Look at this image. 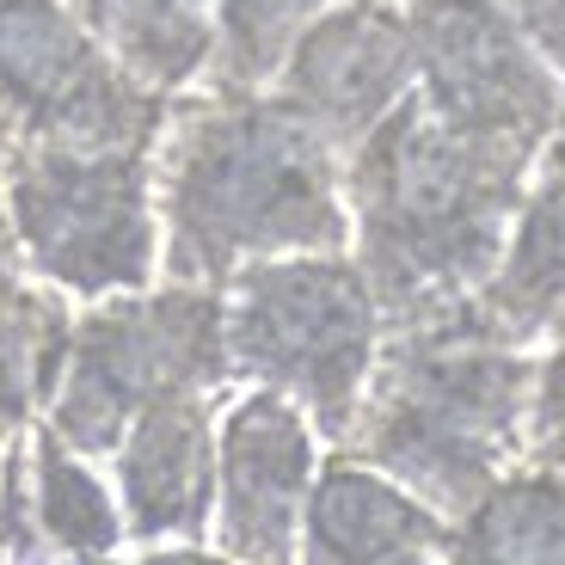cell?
<instances>
[{"instance_id": "6da1fadb", "label": "cell", "mask_w": 565, "mask_h": 565, "mask_svg": "<svg viewBox=\"0 0 565 565\" xmlns=\"http://www.w3.org/2000/svg\"><path fill=\"white\" fill-rule=\"evenodd\" d=\"M160 270L179 282L227 277L253 258L344 253V148L282 93H172L154 136Z\"/></svg>"}, {"instance_id": "7a4b0ae2", "label": "cell", "mask_w": 565, "mask_h": 565, "mask_svg": "<svg viewBox=\"0 0 565 565\" xmlns=\"http://www.w3.org/2000/svg\"><path fill=\"white\" fill-rule=\"evenodd\" d=\"M535 167V141L467 136L418 99V86L363 141H351V258L375 282L382 320L473 296Z\"/></svg>"}, {"instance_id": "3957f363", "label": "cell", "mask_w": 565, "mask_h": 565, "mask_svg": "<svg viewBox=\"0 0 565 565\" xmlns=\"http://www.w3.org/2000/svg\"><path fill=\"white\" fill-rule=\"evenodd\" d=\"M535 356V344L486 320L480 296L399 313L382 326V356L344 449L387 467L455 523L504 467L523 461Z\"/></svg>"}, {"instance_id": "277c9868", "label": "cell", "mask_w": 565, "mask_h": 565, "mask_svg": "<svg viewBox=\"0 0 565 565\" xmlns=\"http://www.w3.org/2000/svg\"><path fill=\"white\" fill-rule=\"evenodd\" d=\"M382 301L344 253L253 258L222 282L227 375L296 399L326 443H344L382 356Z\"/></svg>"}, {"instance_id": "5b68a950", "label": "cell", "mask_w": 565, "mask_h": 565, "mask_svg": "<svg viewBox=\"0 0 565 565\" xmlns=\"http://www.w3.org/2000/svg\"><path fill=\"white\" fill-rule=\"evenodd\" d=\"M227 382L222 289L179 277L167 289H117L86 320H74L43 424L81 455H111L129 418L148 406L179 394L215 399Z\"/></svg>"}, {"instance_id": "8992f818", "label": "cell", "mask_w": 565, "mask_h": 565, "mask_svg": "<svg viewBox=\"0 0 565 565\" xmlns=\"http://www.w3.org/2000/svg\"><path fill=\"white\" fill-rule=\"evenodd\" d=\"M0 198L19 258L68 296L148 289L160 270L148 148H7Z\"/></svg>"}, {"instance_id": "52a82bcc", "label": "cell", "mask_w": 565, "mask_h": 565, "mask_svg": "<svg viewBox=\"0 0 565 565\" xmlns=\"http://www.w3.org/2000/svg\"><path fill=\"white\" fill-rule=\"evenodd\" d=\"M167 105V93L117 68L68 0H0V154L148 148Z\"/></svg>"}, {"instance_id": "ba28073f", "label": "cell", "mask_w": 565, "mask_h": 565, "mask_svg": "<svg viewBox=\"0 0 565 565\" xmlns=\"http://www.w3.org/2000/svg\"><path fill=\"white\" fill-rule=\"evenodd\" d=\"M406 25L418 50V99L443 124L547 148L565 86L498 0H406Z\"/></svg>"}, {"instance_id": "9c48e42d", "label": "cell", "mask_w": 565, "mask_h": 565, "mask_svg": "<svg viewBox=\"0 0 565 565\" xmlns=\"http://www.w3.org/2000/svg\"><path fill=\"white\" fill-rule=\"evenodd\" d=\"M320 473V424L277 387H246L215 418L210 547L227 559H289Z\"/></svg>"}, {"instance_id": "30bf717a", "label": "cell", "mask_w": 565, "mask_h": 565, "mask_svg": "<svg viewBox=\"0 0 565 565\" xmlns=\"http://www.w3.org/2000/svg\"><path fill=\"white\" fill-rule=\"evenodd\" d=\"M412 86H418V50H412L406 0H339L296 38L270 93H282L339 148H351Z\"/></svg>"}, {"instance_id": "8fae6325", "label": "cell", "mask_w": 565, "mask_h": 565, "mask_svg": "<svg viewBox=\"0 0 565 565\" xmlns=\"http://www.w3.org/2000/svg\"><path fill=\"white\" fill-rule=\"evenodd\" d=\"M124 535L203 547L215 516V412L210 394H179L129 418L111 449Z\"/></svg>"}, {"instance_id": "7c38bea8", "label": "cell", "mask_w": 565, "mask_h": 565, "mask_svg": "<svg viewBox=\"0 0 565 565\" xmlns=\"http://www.w3.org/2000/svg\"><path fill=\"white\" fill-rule=\"evenodd\" d=\"M117 541H124V504L50 424L0 455V559H38V553L105 559L117 553Z\"/></svg>"}, {"instance_id": "4fadbf2b", "label": "cell", "mask_w": 565, "mask_h": 565, "mask_svg": "<svg viewBox=\"0 0 565 565\" xmlns=\"http://www.w3.org/2000/svg\"><path fill=\"white\" fill-rule=\"evenodd\" d=\"M449 535H455V523L437 504H424L387 467L344 449L313 473L296 553L301 559H326V565L449 559Z\"/></svg>"}, {"instance_id": "5bb4252c", "label": "cell", "mask_w": 565, "mask_h": 565, "mask_svg": "<svg viewBox=\"0 0 565 565\" xmlns=\"http://www.w3.org/2000/svg\"><path fill=\"white\" fill-rule=\"evenodd\" d=\"M473 296L486 320L504 326L516 344L541 351L565 339V167H535L504 246Z\"/></svg>"}, {"instance_id": "9a60e30c", "label": "cell", "mask_w": 565, "mask_h": 565, "mask_svg": "<svg viewBox=\"0 0 565 565\" xmlns=\"http://www.w3.org/2000/svg\"><path fill=\"white\" fill-rule=\"evenodd\" d=\"M81 25L154 93H191L215 68V0H68Z\"/></svg>"}, {"instance_id": "2e32d148", "label": "cell", "mask_w": 565, "mask_h": 565, "mask_svg": "<svg viewBox=\"0 0 565 565\" xmlns=\"http://www.w3.org/2000/svg\"><path fill=\"white\" fill-rule=\"evenodd\" d=\"M449 559H565V473L516 461L455 516Z\"/></svg>"}, {"instance_id": "e0dca14e", "label": "cell", "mask_w": 565, "mask_h": 565, "mask_svg": "<svg viewBox=\"0 0 565 565\" xmlns=\"http://www.w3.org/2000/svg\"><path fill=\"white\" fill-rule=\"evenodd\" d=\"M74 320L31 282H0V437H13L50 406L68 356Z\"/></svg>"}, {"instance_id": "ac0fdd59", "label": "cell", "mask_w": 565, "mask_h": 565, "mask_svg": "<svg viewBox=\"0 0 565 565\" xmlns=\"http://www.w3.org/2000/svg\"><path fill=\"white\" fill-rule=\"evenodd\" d=\"M339 0H215V68L210 86L265 93L296 38Z\"/></svg>"}, {"instance_id": "d6986e66", "label": "cell", "mask_w": 565, "mask_h": 565, "mask_svg": "<svg viewBox=\"0 0 565 565\" xmlns=\"http://www.w3.org/2000/svg\"><path fill=\"white\" fill-rule=\"evenodd\" d=\"M498 7H504L510 25L541 50V62L565 81V0H498Z\"/></svg>"}, {"instance_id": "ffe728a7", "label": "cell", "mask_w": 565, "mask_h": 565, "mask_svg": "<svg viewBox=\"0 0 565 565\" xmlns=\"http://www.w3.org/2000/svg\"><path fill=\"white\" fill-rule=\"evenodd\" d=\"M19 241H13V222H7V198H0V282H13L19 277Z\"/></svg>"}, {"instance_id": "44dd1931", "label": "cell", "mask_w": 565, "mask_h": 565, "mask_svg": "<svg viewBox=\"0 0 565 565\" xmlns=\"http://www.w3.org/2000/svg\"><path fill=\"white\" fill-rule=\"evenodd\" d=\"M541 167H565V93H559V117H553V136L541 148Z\"/></svg>"}]
</instances>
